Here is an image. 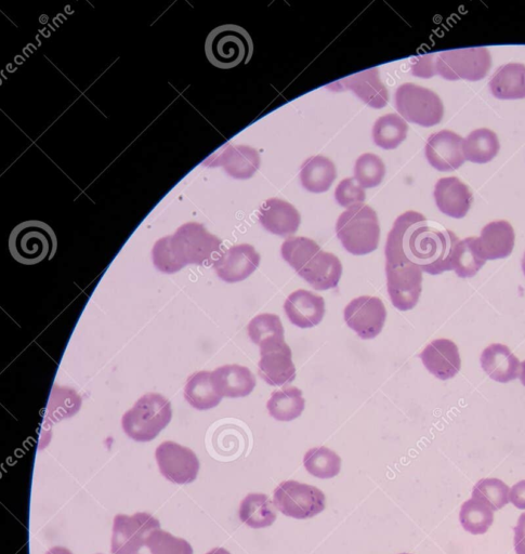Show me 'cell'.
<instances>
[{"instance_id": "36", "label": "cell", "mask_w": 525, "mask_h": 554, "mask_svg": "<svg viewBox=\"0 0 525 554\" xmlns=\"http://www.w3.org/2000/svg\"><path fill=\"white\" fill-rule=\"evenodd\" d=\"M464 530L472 535H482L490 530L494 523V511L481 501L471 498L462 505L459 513Z\"/></svg>"}, {"instance_id": "41", "label": "cell", "mask_w": 525, "mask_h": 554, "mask_svg": "<svg viewBox=\"0 0 525 554\" xmlns=\"http://www.w3.org/2000/svg\"><path fill=\"white\" fill-rule=\"evenodd\" d=\"M146 546L152 554H193L187 540L161 530H156L150 535Z\"/></svg>"}, {"instance_id": "43", "label": "cell", "mask_w": 525, "mask_h": 554, "mask_svg": "<svg viewBox=\"0 0 525 554\" xmlns=\"http://www.w3.org/2000/svg\"><path fill=\"white\" fill-rule=\"evenodd\" d=\"M510 503L520 510H525V480L518 482L509 493Z\"/></svg>"}, {"instance_id": "46", "label": "cell", "mask_w": 525, "mask_h": 554, "mask_svg": "<svg viewBox=\"0 0 525 554\" xmlns=\"http://www.w3.org/2000/svg\"><path fill=\"white\" fill-rule=\"evenodd\" d=\"M520 380L522 382V385L525 387V361L521 363V369H520Z\"/></svg>"}, {"instance_id": "31", "label": "cell", "mask_w": 525, "mask_h": 554, "mask_svg": "<svg viewBox=\"0 0 525 554\" xmlns=\"http://www.w3.org/2000/svg\"><path fill=\"white\" fill-rule=\"evenodd\" d=\"M272 501L264 494H249L240 507V519L252 529H265L277 520Z\"/></svg>"}, {"instance_id": "17", "label": "cell", "mask_w": 525, "mask_h": 554, "mask_svg": "<svg viewBox=\"0 0 525 554\" xmlns=\"http://www.w3.org/2000/svg\"><path fill=\"white\" fill-rule=\"evenodd\" d=\"M260 265V255L252 245L242 244L227 250L215 263L219 279L227 283H239L248 279Z\"/></svg>"}, {"instance_id": "44", "label": "cell", "mask_w": 525, "mask_h": 554, "mask_svg": "<svg viewBox=\"0 0 525 554\" xmlns=\"http://www.w3.org/2000/svg\"><path fill=\"white\" fill-rule=\"evenodd\" d=\"M514 531L516 553L525 554V512L521 514Z\"/></svg>"}, {"instance_id": "13", "label": "cell", "mask_w": 525, "mask_h": 554, "mask_svg": "<svg viewBox=\"0 0 525 554\" xmlns=\"http://www.w3.org/2000/svg\"><path fill=\"white\" fill-rule=\"evenodd\" d=\"M423 273L412 265L386 266L388 294L398 310L409 311L416 307L423 290Z\"/></svg>"}, {"instance_id": "22", "label": "cell", "mask_w": 525, "mask_h": 554, "mask_svg": "<svg viewBox=\"0 0 525 554\" xmlns=\"http://www.w3.org/2000/svg\"><path fill=\"white\" fill-rule=\"evenodd\" d=\"M258 218L261 226L268 232L283 237L295 234L301 222L298 210L292 204L279 199H270L262 204Z\"/></svg>"}, {"instance_id": "37", "label": "cell", "mask_w": 525, "mask_h": 554, "mask_svg": "<svg viewBox=\"0 0 525 554\" xmlns=\"http://www.w3.org/2000/svg\"><path fill=\"white\" fill-rule=\"evenodd\" d=\"M304 466L311 476L319 479H333L341 469L340 457L330 448L315 447L309 450L304 458Z\"/></svg>"}, {"instance_id": "45", "label": "cell", "mask_w": 525, "mask_h": 554, "mask_svg": "<svg viewBox=\"0 0 525 554\" xmlns=\"http://www.w3.org/2000/svg\"><path fill=\"white\" fill-rule=\"evenodd\" d=\"M46 554H73V553L67 548L55 547L50 549Z\"/></svg>"}, {"instance_id": "38", "label": "cell", "mask_w": 525, "mask_h": 554, "mask_svg": "<svg viewBox=\"0 0 525 554\" xmlns=\"http://www.w3.org/2000/svg\"><path fill=\"white\" fill-rule=\"evenodd\" d=\"M321 247L308 237H290L281 247L283 259L297 273L321 252Z\"/></svg>"}, {"instance_id": "23", "label": "cell", "mask_w": 525, "mask_h": 554, "mask_svg": "<svg viewBox=\"0 0 525 554\" xmlns=\"http://www.w3.org/2000/svg\"><path fill=\"white\" fill-rule=\"evenodd\" d=\"M212 379L217 393L222 398H245L256 387V377L251 369L236 364L217 368Z\"/></svg>"}, {"instance_id": "2", "label": "cell", "mask_w": 525, "mask_h": 554, "mask_svg": "<svg viewBox=\"0 0 525 554\" xmlns=\"http://www.w3.org/2000/svg\"><path fill=\"white\" fill-rule=\"evenodd\" d=\"M218 237L209 234L200 224H188L174 237L157 242L153 262L157 270L172 274L188 265L209 267L223 255Z\"/></svg>"}, {"instance_id": "18", "label": "cell", "mask_w": 525, "mask_h": 554, "mask_svg": "<svg viewBox=\"0 0 525 554\" xmlns=\"http://www.w3.org/2000/svg\"><path fill=\"white\" fill-rule=\"evenodd\" d=\"M425 367L441 380L454 378L461 371L462 361L458 347L449 339H437L420 354Z\"/></svg>"}, {"instance_id": "10", "label": "cell", "mask_w": 525, "mask_h": 554, "mask_svg": "<svg viewBox=\"0 0 525 554\" xmlns=\"http://www.w3.org/2000/svg\"><path fill=\"white\" fill-rule=\"evenodd\" d=\"M161 524L151 514L139 512L134 516H116L112 536L113 554H137L147 544L150 535L160 530Z\"/></svg>"}, {"instance_id": "12", "label": "cell", "mask_w": 525, "mask_h": 554, "mask_svg": "<svg viewBox=\"0 0 525 554\" xmlns=\"http://www.w3.org/2000/svg\"><path fill=\"white\" fill-rule=\"evenodd\" d=\"M156 461L163 476L175 484H188L198 478L200 461L190 450L175 442H164L157 447Z\"/></svg>"}, {"instance_id": "4", "label": "cell", "mask_w": 525, "mask_h": 554, "mask_svg": "<svg viewBox=\"0 0 525 554\" xmlns=\"http://www.w3.org/2000/svg\"><path fill=\"white\" fill-rule=\"evenodd\" d=\"M336 233L347 252L354 256H365L375 252L380 239L376 211L364 204L349 207L340 215Z\"/></svg>"}, {"instance_id": "9", "label": "cell", "mask_w": 525, "mask_h": 554, "mask_svg": "<svg viewBox=\"0 0 525 554\" xmlns=\"http://www.w3.org/2000/svg\"><path fill=\"white\" fill-rule=\"evenodd\" d=\"M273 504L286 517L306 520L325 509L326 498L318 487L297 481H285L274 491Z\"/></svg>"}, {"instance_id": "29", "label": "cell", "mask_w": 525, "mask_h": 554, "mask_svg": "<svg viewBox=\"0 0 525 554\" xmlns=\"http://www.w3.org/2000/svg\"><path fill=\"white\" fill-rule=\"evenodd\" d=\"M212 375L210 372L195 373L187 382L185 398L196 410H212L222 400L214 387Z\"/></svg>"}, {"instance_id": "28", "label": "cell", "mask_w": 525, "mask_h": 554, "mask_svg": "<svg viewBox=\"0 0 525 554\" xmlns=\"http://www.w3.org/2000/svg\"><path fill=\"white\" fill-rule=\"evenodd\" d=\"M500 148V140L494 131L487 128L474 130L464 140L465 160L475 164L490 163Z\"/></svg>"}, {"instance_id": "26", "label": "cell", "mask_w": 525, "mask_h": 554, "mask_svg": "<svg viewBox=\"0 0 525 554\" xmlns=\"http://www.w3.org/2000/svg\"><path fill=\"white\" fill-rule=\"evenodd\" d=\"M489 85L496 99H525V65L520 63L503 65L495 72Z\"/></svg>"}, {"instance_id": "33", "label": "cell", "mask_w": 525, "mask_h": 554, "mask_svg": "<svg viewBox=\"0 0 525 554\" xmlns=\"http://www.w3.org/2000/svg\"><path fill=\"white\" fill-rule=\"evenodd\" d=\"M223 166L236 179L252 178L260 167V155L251 147H235L223 156Z\"/></svg>"}, {"instance_id": "25", "label": "cell", "mask_w": 525, "mask_h": 554, "mask_svg": "<svg viewBox=\"0 0 525 554\" xmlns=\"http://www.w3.org/2000/svg\"><path fill=\"white\" fill-rule=\"evenodd\" d=\"M481 366L491 379L501 384H507L520 376L519 359L502 344H493L482 352Z\"/></svg>"}, {"instance_id": "49", "label": "cell", "mask_w": 525, "mask_h": 554, "mask_svg": "<svg viewBox=\"0 0 525 554\" xmlns=\"http://www.w3.org/2000/svg\"><path fill=\"white\" fill-rule=\"evenodd\" d=\"M401 554H410V553H401Z\"/></svg>"}, {"instance_id": "5", "label": "cell", "mask_w": 525, "mask_h": 554, "mask_svg": "<svg viewBox=\"0 0 525 554\" xmlns=\"http://www.w3.org/2000/svg\"><path fill=\"white\" fill-rule=\"evenodd\" d=\"M205 52L208 61L214 67L230 70L251 61L254 43L251 35L242 26L225 24L209 33Z\"/></svg>"}, {"instance_id": "21", "label": "cell", "mask_w": 525, "mask_h": 554, "mask_svg": "<svg viewBox=\"0 0 525 554\" xmlns=\"http://www.w3.org/2000/svg\"><path fill=\"white\" fill-rule=\"evenodd\" d=\"M435 200L441 213L455 219H462L468 214L474 195L461 180L449 177L437 182Z\"/></svg>"}, {"instance_id": "27", "label": "cell", "mask_w": 525, "mask_h": 554, "mask_svg": "<svg viewBox=\"0 0 525 554\" xmlns=\"http://www.w3.org/2000/svg\"><path fill=\"white\" fill-rule=\"evenodd\" d=\"M337 177L335 164L325 156H312L300 170V182L311 193H324Z\"/></svg>"}, {"instance_id": "32", "label": "cell", "mask_w": 525, "mask_h": 554, "mask_svg": "<svg viewBox=\"0 0 525 554\" xmlns=\"http://www.w3.org/2000/svg\"><path fill=\"white\" fill-rule=\"evenodd\" d=\"M409 125L398 114L378 118L373 127V139L379 148L395 150L408 136Z\"/></svg>"}, {"instance_id": "1", "label": "cell", "mask_w": 525, "mask_h": 554, "mask_svg": "<svg viewBox=\"0 0 525 554\" xmlns=\"http://www.w3.org/2000/svg\"><path fill=\"white\" fill-rule=\"evenodd\" d=\"M459 242L454 232L428 220L417 211H406L393 224L386 243V266L412 265L438 275L452 271V257Z\"/></svg>"}, {"instance_id": "8", "label": "cell", "mask_w": 525, "mask_h": 554, "mask_svg": "<svg viewBox=\"0 0 525 554\" xmlns=\"http://www.w3.org/2000/svg\"><path fill=\"white\" fill-rule=\"evenodd\" d=\"M396 108L406 122L422 127L441 123L444 105L440 97L430 89L415 84L401 85L395 96Z\"/></svg>"}, {"instance_id": "11", "label": "cell", "mask_w": 525, "mask_h": 554, "mask_svg": "<svg viewBox=\"0 0 525 554\" xmlns=\"http://www.w3.org/2000/svg\"><path fill=\"white\" fill-rule=\"evenodd\" d=\"M345 321L361 339L370 340L382 333L387 310L382 299L362 296L353 299L345 309Z\"/></svg>"}, {"instance_id": "14", "label": "cell", "mask_w": 525, "mask_h": 554, "mask_svg": "<svg viewBox=\"0 0 525 554\" xmlns=\"http://www.w3.org/2000/svg\"><path fill=\"white\" fill-rule=\"evenodd\" d=\"M259 376L269 386L282 387L292 384L296 367L290 346L285 341L273 342L260 348Z\"/></svg>"}, {"instance_id": "35", "label": "cell", "mask_w": 525, "mask_h": 554, "mask_svg": "<svg viewBox=\"0 0 525 554\" xmlns=\"http://www.w3.org/2000/svg\"><path fill=\"white\" fill-rule=\"evenodd\" d=\"M249 338L259 348L271 345L273 342L285 341L284 327L278 315L259 314L248 324Z\"/></svg>"}, {"instance_id": "7", "label": "cell", "mask_w": 525, "mask_h": 554, "mask_svg": "<svg viewBox=\"0 0 525 554\" xmlns=\"http://www.w3.org/2000/svg\"><path fill=\"white\" fill-rule=\"evenodd\" d=\"M172 417V405L161 394H146L123 416L122 425L129 438L150 442L168 426Z\"/></svg>"}, {"instance_id": "3", "label": "cell", "mask_w": 525, "mask_h": 554, "mask_svg": "<svg viewBox=\"0 0 525 554\" xmlns=\"http://www.w3.org/2000/svg\"><path fill=\"white\" fill-rule=\"evenodd\" d=\"M491 65L492 58L487 48H466L415 58L412 73L423 78L439 74L446 81L466 79L478 82L488 75Z\"/></svg>"}, {"instance_id": "39", "label": "cell", "mask_w": 525, "mask_h": 554, "mask_svg": "<svg viewBox=\"0 0 525 554\" xmlns=\"http://www.w3.org/2000/svg\"><path fill=\"white\" fill-rule=\"evenodd\" d=\"M385 175L386 166L382 158L372 153L361 155L354 166V179L363 189L378 187Z\"/></svg>"}, {"instance_id": "48", "label": "cell", "mask_w": 525, "mask_h": 554, "mask_svg": "<svg viewBox=\"0 0 525 554\" xmlns=\"http://www.w3.org/2000/svg\"><path fill=\"white\" fill-rule=\"evenodd\" d=\"M522 271H523V274L525 276V254H524L523 259H522Z\"/></svg>"}, {"instance_id": "47", "label": "cell", "mask_w": 525, "mask_h": 554, "mask_svg": "<svg viewBox=\"0 0 525 554\" xmlns=\"http://www.w3.org/2000/svg\"><path fill=\"white\" fill-rule=\"evenodd\" d=\"M206 554H231V553L228 550L223 548H215L214 550L209 551Z\"/></svg>"}, {"instance_id": "34", "label": "cell", "mask_w": 525, "mask_h": 554, "mask_svg": "<svg viewBox=\"0 0 525 554\" xmlns=\"http://www.w3.org/2000/svg\"><path fill=\"white\" fill-rule=\"evenodd\" d=\"M476 240L477 237H468L464 241H459L455 246L452 268L462 279L474 277L487 262L480 256Z\"/></svg>"}, {"instance_id": "16", "label": "cell", "mask_w": 525, "mask_h": 554, "mask_svg": "<svg viewBox=\"0 0 525 554\" xmlns=\"http://www.w3.org/2000/svg\"><path fill=\"white\" fill-rule=\"evenodd\" d=\"M335 91L351 90L365 104L374 109H383L389 101L388 90L380 79L378 69L366 70L328 85Z\"/></svg>"}, {"instance_id": "15", "label": "cell", "mask_w": 525, "mask_h": 554, "mask_svg": "<svg viewBox=\"0 0 525 554\" xmlns=\"http://www.w3.org/2000/svg\"><path fill=\"white\" fill-rule=\"evenodd\" d=\"M429 164L442 173H450L465 163L464 139L450 130H441L429 137L426 144Z\"/></svg>"}, {"instance_id": "42", "label": "cell", "mask_w": 525, "mask_h": 554, "mask_svg": "<svg viewBox=\"0 0 525 554\" xmlns=\"http://www.w3.org/2000/svg\"><path fill=\"white\" fill-rule=\"evenodd\" d=\"M366 199L364 189L354 178L341 181L335 191V200L340 206L352 207L363 204Z\"/></svg>"}, {"instance_id": "24", "label": "cell", "mask_w": 525, "mask_h": 554, "mask_svg": "<svg viewBox=\"0 0 525 554\" xmlns=\"http://www.w3.org/2000/svg\"><path fill=\"white\" fill-rule=\"evenodd\" d=\"M298 274L315 290L323 292L338 286L343 275V265L337 256L321 250Z\"/></svg>"}, {"instance_id": "40", "label": "cell", "mask_w": 525, "mask_h": 554, "mask_svg": "<svg viewBox=\"0 0 525 554\" xmlns=\"http://www.w3.org/2000/svg\"><path fill=\"white\" fill-rule=\"evenodd\" d=\"M509 487L498 479H483L479 481L472 491L475 498L493 511L503 509L509 503Z\"/></svg>"}, {"instance_id": "19", "label": "cell", "mask_w": 525, "mask_h": 554, "mask_svg": "<svg viewBox=\"0 0 525 554\" xmlns=\"http://www.w3.org/2000/svg\"><path fill=\"white\" fill-rule=\"evenodd\" d=\"M284 311L290 322L299 328H312L319 325L325 315L323 297L299 289L288 296L284 303Z\"/></svg>"}, {"instance_id": "6", "label": "cell", "mask_w": 525, "mask_h": 554, "mask_svg": "<svg viewBox=\"0 0 525 554\" xmlns=\"http://www.w3.org/2000/svg\"><path fill=\"white\" fill-rule=\"evenodd\" d=\"M57 236L47 223L25 221L12 230L9 249L13 258L25 266L52 259L57 252Z\"/></svg>"}, {"instance_id": "30", "label": "cell", "mask_w": 525, "mask_h": 554, "mask_svg": "<svg viewBox=\"0 0 525 554\" xmlns=\"http://www.w3.org/2000/svg\"><path fill=\"white\" fill-rule=\"evenodd\" d=\"M305 406L303 391L296 387L273 392L267 404L270 416L278 421L297 419L305 411Z\"/></svg>"}, {"instance_id": "20", "label": "cell", "mask_w": 525, "mask_h": 554, "mask_svg": "<svg viewBox=\"0 0 525 554\" xmlns=\"http://www.w3.org/2000/svg\"><path fill=\"white\" fill-rule=\"evenodd\" d=\"M516 235L513 226L507 221H493L485 226L476 245L480 256L485 260L507 258L513 253Z\"/></svg>"}]
</instances>
